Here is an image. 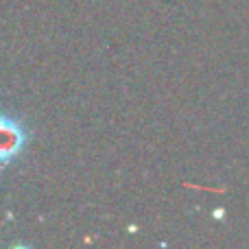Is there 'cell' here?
<instances>
[{
	"label": "cell",
	"instance_id": "1",
	"mask_svg": "<svg viewBox=\"0 0 249 249\" xmlns=\"http://www.w3.org/2000/svg\"><path fill=\"white\" fill-rule=\"evenodd\" d=\"M31 142L26 121L16 112L0 109V173L24 158Z\"/></svg>",
	"mask_w": 249,
	"mask_h": 249
}]
</instances>
